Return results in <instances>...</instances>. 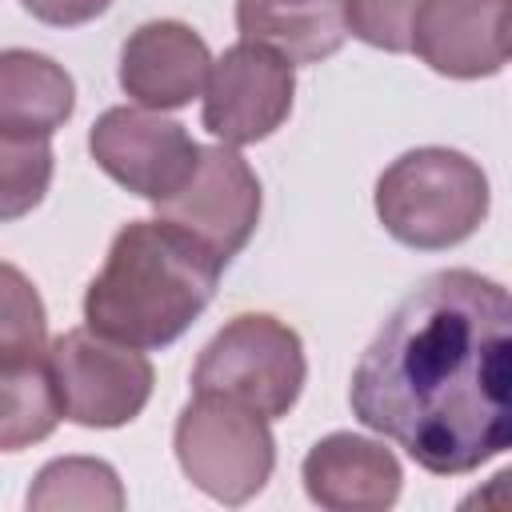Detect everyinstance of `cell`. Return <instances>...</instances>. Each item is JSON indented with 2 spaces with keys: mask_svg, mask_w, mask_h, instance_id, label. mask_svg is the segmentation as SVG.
I'll list each match as a JSON object with an SVG mask.
<instances>
[{
  "mask_svg": "<svg viewBox=\"0 0 512 512\" xmlns=\"http://www.w3.org/2000/svg\"><path fill=\"white\" fill-rule=\"evenodd\" d=\"M352 416L432 476L512 448V288L444 268L376 328L348 384Z\"/></svg>",
  "mask_w": 512,
  "mask_h": 512,
  "instance_id": "cell-1",
  "label": "cell"
},
{
  "mask_svg": "<svg viewBox=\"0 0 512 512\" xmlns=\"http://www.w3.org/2000/svg\"><path fill=\"white\" fill-rule=\"evenodd\" d=\"M224 264L168 220H128L84 292V320L132 348H168L212 304Z\"/></svg>",
  "mask_w": 512,
  "mask_h": 512,
  "instance_id": "cell-2",
  "label": "cell"
},
{
  "mask_svg": "<svg viewBox=\"0 0 512 512\" xmlns=\"http://www.w3.org/2000/svg\"><path fill=\"white\" fill-rule=\"evenodd\" d=\"M376 216L404 248H456L488 216V176L456 148H412L380 172Z\"/></svg>",
  "mask_w": 512,
  "mask_h": 512,
  "instance_id": "cell-3",
  "label": "cell"
},
{
  "mask_svg": "<svg viewBox=\"0 0 512 512\" xmlns=\"http://www.w3.org/2000/svg\"><path fill=\"white\" fill-rule=\"evenodd\" d=\"M172 448L180 472L228 508L248 504L276 468L268 416L220 392H192L176 416Z\"/></svg>",
  "mask_w": 512,
  "mask_h": 512,
  "instance_id": "cell-4",
  "label": "cell"
},
{
  "mask_svg": "<svg viewBox=\"0 0 512 512\" xmlns=\"http://www.w3.org/2000/svg\"><path fill=\"white\" fill-rule=\"evenodd\" d=\"M308 364L296 328L268 312L232 316L200 352L192 392H220L268 420H280L300 400Z\"/></svg>",
  "mask_w": 512,
  "mask_h": 512,
  "instance_id": "cell-5",
  "label": "cell"
},
{
  "mask_svg": "<svg viewBox=\"0 0 512 512\" xmlns=\"http://www.w3.org/2000/svg\"><path fill=\"white\" fill-rule=\"evenodd\" d=\"M52 372L64 420L80 428L132 424L152 396V364L144 348L100 336L96 328H68L52 340Z\"/></svg>",
  "mask_w": 512,
  "mask_h": 512,
  "instance_id": "cell-6",
  "label": "cell"
},
{
  "mask_svg": "<svg viewBox=\"0 0 512 512\" xmlns=\"http://www.w3.org/2000/svg\"><path fill=\"white\" fill-rule=\"evenodd\" d=\"M200 148L204 144H196L184 124L164 120L152 108H108L88 132L96 168L124 192L152 204H164L188 184Z\"/></svg>",
  "mask_w": 512,
  "mask_h": 512,
  "instance_id": "cell-7",
  "label": "cell"
},
{
  "mask_svg": "<svg viewBox=\"0 0 512 512\" xmlns=\"http://www.w3.org/2000/svg\"><path fill=\"white\" fill-rule=\"evenodd\" d=\"M156 216L184 228L228 268L260 224V176L232 144H204L188 184L156 204Z\"/></svg>",
  "mask_w": 512,
  "mask_h": 512,
  "instance_id": "cell-8",
  "label": "cell"
},
{
  "mask_svg": "<svg viewBox=\"0 0 512 512\" xmlns=\"http://www.w3.org/2000/svg\"><path fill=\"white\" fill-rule=\"evenodd\" d=\"M292 96H296L292 60H284L264 44L240 40L224 48L220 60H212L200 120L216 140L232 148L260 144L288 120Z\"/></svg>",
  "mask_w": 512,
  "mask_h": 512,
  "instance_id": "cell-9",
  "label": "cell"
},
{
  "mask_svg": "<svg viewBox=\"0 0 512 512\" xmlns=\"http://www.w3.org/2000/svg\"><path fill=\"white\" fill-rule=\"evenodd\" d=\"M212 52L184 20H148L120 48V88L152 112H176L204 96Z\"/></svg>",
  "mask_w": 512,
  "mask_h": 512,
  "instance_id": "cell-10",
  "label": "cell"
},
{
  "mask_svg": "<svg viewBox=\"0 0 512 512\" xmlns=\"http://www.w3.org/2000/svg\"><path fill=\"white\" fill-rule=\"evenodd\" d=\"M504 8L508 0H420L412 52L452 80L496 76L508 64Z\"/></svg>",
  "mask_w": 512,
  "mask_h": 512,
  "instance_id": "cell-11",
  "label": "cell"
},
{
  "mask_svg": "<svg viewBox=\"0 0 512 512\" xmlns=\"http://www.w3.org/2000/svg\"><path fill=\"white\" fill-rule=\"evenodd\" d=\"M300 480L308 500L328 512H384L400 500L404 472L392 448L356 432H332L308 448Z\"/></svg>",
  "mask_w": 512,
  "mask_h": 512,
  "instance_id": "cell-12",
  "label": "cell"
},
{
  "mask_svg": "<svg viewBox=\"0 0 512 512\" xmlns=\"http://www.w3.org/2000/svg\"><path fill=\"white\" fill-rule=\"evenodd\" d=\"M236 28L292 64H320L348 40V0H236Z\"/></svg>",
  "mask_w": 512,
  "mask_h": 512,
  "instance_id": "cell-13",
  "label": "cell"
},
{
  "mask_svg": "<svg viewBox=\"0 0 512 512\" xmlns=\"http://www.w3.org/2000/svg\"><path fill=\"white\" fill-rule=\"evenodd\" d=\"M76 108L72 76L28 48H8L0 56V136L52 140Z\"/></svg>",
  "mask_w": 512,
  "mask_h": 512,
  "instance_id": "cell-14",
  "label": "cell"
},
{
  "mask_svg": "<svg viewBox=\"0 0 512 512\" xmlns=\"http://www.w3.org/2000/svg\"><path fill=\"white\" fill-rule=\"evenodd\" d=\"M0 392H4V420H0V448L20 452L40 444L60 424V392L52 372V344L48 348H0Z\"/></svg>",
  "mask_w": 512,
  "mask_h": 512,
  "instance_id": "cell-15",
  "label": "cell"
},
{
  "mask_svg": "<svg viewBox=\"0 0 512 512\" xmlns=\"http://www.w3.org/2000/svg\"><path fill=\"white\" fill-rule=\"evenodd\" d=\"M28 512H56V508H124V488L112 464L92 456H64L36 472L28 488Z\"/></svg>",
  "mask_w": 512,
  "mask_h": 512,
  "instance_id": "cell-16",
  "label": "cell"
},
{
  "mask_svg": "<svg viewBox=\"0 0 512 512\" xmlns=\"http://www.w3.org/2000/svg\"><path fill=\"white\" fill-rule=\"evenodd\" d=\"M52 180V140L0 136V216L20 220L32 212Z\"/></svg>",
  "mask_w": 512,
  "mask_h": 512,
  "instance_id": "cell-17",
  "label": "cell"
},
{
  "mask_svg": "<svg viewBox=\"0 0 512 512\" xmlns=\"http://www.w3.org/2000/svg\"><path fill=\"white\" fill-rule=\"evenodd\" d=\"M420 0H348V32L380 52H412Z\"/></svg>",
  "mask_w": 512,
  "mask_h": 512,
  "instance_id": "cell-18",
  "label": "cell"
},
{
  "mask_svg": "<svg viewBox=\"0 0 512 512\" xmlns=\"http://www.w3.org/2000/svg\"><path fill=\"white\" fill-rule=\"evenodd\" d=\"M40 24H52V28H76V24H88L96 16H104L112 8V0H20Z\"/></svg>",
  "mask_w": 512,
  "mask_h": 512,
  "instance_id": "cell-19",
  "label": "cell"
},
{
  "mask_svg": "<svg viewBox=\"0 0 512 512\" xmlns=\"http://www.w3.org/2000/svg\"><path fill=\"white\" fill-rule=\"evenodd\" d=\"M460 508H480V512H512V468L496 472L484 488L468 492L460 500Z\"/></svg>",
  "mask_w": 512,
  "mask_h": 512,
  "instance_id": "cell-20",
  "label": "cell"
},
{
  "mask_svg": "<svg viewBox=\"0 0 512 512\" xmlns=\"http://www.w3.org/2000/svg\"><path fill=\"white\" fill-rule=\"evenodd\" d=\"M504 44H508V56H512V0L504 8Z\"/></svg>",
  "mask_w": 512,
  "mask_h": 512,
  "instance_id": "cell-21",
  "label": "cell"
}]
</instances>
